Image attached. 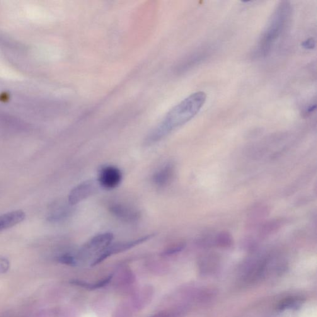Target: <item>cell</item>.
Wrapping results in <instances>:
<instances>
[{
  "label": "cell",
  "instance_id": "cell-1",
  "mask_svg": "<svg viewBox=\"0 0 317 317\" xmlns=\"http://www.w3.org/2000/svg\"><path fill=\"white\" fill-rule=\"evenodd\" d=\"M207 101V94L199 91L183 99L167 113L163 120L152 131L147 142L159 141L174 130L185 124L197 115Z\"/></svg>",
  "mask_w": 317,
  "mask_h": 317
},
{
  "label": "cell",
  "instance_id": "cell-2",
  "mask_svg": "<svg viewBox=\"0 0 317 317\" xmlns=\"http://www.w3.org/2000/svg\"><path fill=\"white\" fill-rule=\"evenodd\" d=\"M290 13L291 7L289 2L282 1L278 6L256 46V55L267 56L272 51L273 46L286 29Z\"/></svg>",
  "mask_w": 317,
  "mask_h": 317
},
{
  "label": "cell",
  "instance_id": "cell-3",
  "mask_svg": "<svg viewBox=\"0 0 317 317\" xmlns=\"http://www.w3.org/2000/svg\"><path fill=\"white\" fill-rule=\"evenodd\" d=\"M112 239L113 235L110 233L99 234L94 237L81 248L80 255L99 256L112 244Z\"/></svg>",
  "mask_w": 317,
  "mask_h": 317
},
{
  "label": "cell",
  "instance_id": "cell-4",
  "mask_svg": "<svg viewBox=\"0 0 317 317\" xmlns=\"http://www.w3.org/2000/svg\"><path fill=\"white\" fill-rule=\"evenodd\" d=\"M99 184L94 180L84 181L70 192L69 203L73 206L80 203L97 192Z\"/></svg>",
  "mask_w": 317,
  "mask_h": 317
},
{
  "label": "cell",
  "instance_id": "cell-5",
  "mask_svg": "<svg viewBox=\"0 0 317 317\" xmlns=\"http://www.w3.org/2000/svg\"><path fill=\"white\" fill-rule=\"evenodd\" d=\"M122 178V174L119 169L113 166H106L99 173L98 183L101 187L113 189L119 185Z\"/></svg>",
  "mask_w": 317,
  "mask_h": 317
},
{
  "label": "cell",
  "instance_id": "cell-6",
  "mask_svg": "<svg viewBox=\"0 0 317 317\" xmlns=\"http://www.w3.org/2000/svg\"><path fill=\"white\" fill-rule=\"evenodd\" d=\"M152 237H153V235H149V236H144L142 237V238H140L135 241L123 242V243H118L114 244H111L110 245L108 246L105 250H104L103 252L94 260V264L101 262V261H103L104 259L113 255V254L118 253L121 252V251L127 250L128 249L139 245V244L144 243V242L152 238Z\"/></svg>",
  "mask_w": 317,
  "mask_h": 317
},
{
  "label": "cell",
  "instance_id": "cell-7",
  "mask_svg": "<svg viewBox=\"0 0 317 317\" xmlns=\"http://www.w3.org/2000/svg\"><path fill=\"white\" fill-rule=\"evenodd\" d=\"M25 218V212L22 210L13 211L0 215V232L16 226Z\"/></svg>",
  "mask_w": 317,
  "mask_h": 317
},
{
  "label": "cell",
  "instance_id": "cell-8",
  "mask_svg": "<svg viewBox=\"0 0 317 317\" xmlns=\"http://www.w3.org/2000/svg\"><path fill=\"white\" fill-rule=\"evenodd\" d=\"M109 210L115 216L126 221H136L140 216L136 210L120 203L111 205Z\"/></svg>",
  "mask_w": 317,
  "mask_h": 317
},
{
  "label": "cell",
  "instance_id": "cell-9",
  "mask_svg": "<svg viewBox=\"0 0 317 317\" xmlns=\"http://www.w3.org/2000/svg\"><path fill=\"white\" fill-rule=\"evenodd\" d=\"M173 175V166L172 164H167L166 166L154 174L152 180L157 186L163 187L170 182Z\"/></svg>",
  "mask_w": 317,
  "mask_h": 317
},
{
  "label": "cell",
  "instance_id": "cell-10",
  "mask_svg": "<svg viewBox=\"0 0 317 317\" xmlns=\"http://www.w3.org/2000/svg\"><path fill=\"white\" fill-rule=\"evenodd\" d=\"M216 243L217 246L221 247H229L233 243V238L229 232L222 231L217 235Z\"/></svg>",
  "mask_w": 317,
  "mask_h": 317
},
{
  "label": "cell",
  "instance_id": "cell-11",
  "mask_svg": "<svg viewBox=\"0 0 317 317\" xmlns=\"http://www.w3.org/2000/svg\"><path fill=\"white\" fill-rule=\"evenodd\" d=\"M282 225V222L279 220L267 222V224L264 225L262 231L266 234L272 233V232L276 231L279 229Z\"/></svg>",
  "mask_w": 317,
  "mask_h": 317
},
{
  "label": "cell",
  "instance_id": "cell-12",
  "mask_svg": "<svg viewBox=\"0 0 317 317\" xmlns=\"http://www.w3.org/2000/svg\"><path fill=\"white\" fill-rule=\"evenodd\" d=\"M302 46H303L304 48H306V49H313L315 46H316V41H315L314 38H310L302 43Z\"/></svg>",
  "mask_w": 317,
  "mask_h": 317
}]
</instances>
